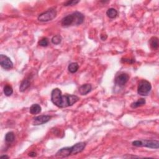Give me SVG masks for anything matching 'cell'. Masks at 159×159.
I'll return each mask as SVG.
<instances>
[{"instance_id": "e0dca14e", "label": "cell", "mask_w": 159, "mask_h": 159, "mask_svg": "<svg viewBox=\"0 0 159 159\" xmlns=\"http://www.w3.org/2000/svg\"><path fill=\"white\" fill-rule=\"evenodd\" d=\"M14 139H15V136L13 132H9L5 136V140L8 143H12L14 140Z\"/></svg>"}, {"instance_id": "52a82bcc", "label": "cell", "mask_w": 159, "mask_h": 159, "mask_svg": "<svg viewBox=\"0 0 159 159\" xmlns=\"http://www.w3.org/2000/svg\"><path fill=\"white\" fill-rule=\"evenodd\" d=\"M0 65L5 70H10L13 67V63L11 60L5 55H0Z\"/></svg>"}, {"instance_id": "4fadbf2b", "label": "cell", "mask_w": 159, "mask_h": 159, "mask_svg": "<svg viewBox=\"0 0 159 159\" xmlns=\"http://www.w3.org/2000/svg\"><path fill=\"white\" fill-rule=\"evenodd\" d=\"M42 108L38 104L32 105L30 108V113L32 114H38L41 112Z\"/></svg>"}, {"instance_id": "9a60e30c", "label": "cell", "mask_w": 159, "mask_h": 159, "mask_svg": "<svg viewBox=\"0 0 159 159\" xmlns=\"http://www.w3.org/2000/svg\"><path fill=\"white\" fill-rule=\"evenodd\" d=\"M79 68V65L76 62H73L70 64L68 66V70L69 72L71 73H76L78 70Z\"/></svg>"}, {"instance_id": "6da1fadb", "label": "cell", "mask_w": 159, "mask_h": 159, "mask_svg": "<svg viewBox=\"0 0 159 159\" xmlns=\"http://www.w3.org/2000/svg\"><path fill=\"white\" fill-rule=\"evenodd\" d=\"M79 100V98L76 95H62L59 88H55L51 92V101L58 108H64L71 106Z\"/></svg>"}, {"instance_id": "3957f363", "label": "cell", "mask_w": 159, "mask_h": 159, "mask_svg": "<svg viewBox=\"0 0 159 159\" xmlns=\"http://www.w3.org/2000/svg\"><path fill=\"white\" fill-rule=\"evenodd\" d=\"M132 146L135 147H145L150 149H158L159 148V142L157 140H140L132 142Z\"/></svg>"}, {"instance_id": "ffe728a7", "label": "cell", "mask_w": 159, "mask_h": 159, "mask_svg": "<svg viewBox=\"0 0 159 159\" xmlns=\"http://www.w3.org/2000/svg\"><path fill=\"white\" fill-rule=\"evenodd\" d=\"M39 45L42 47H47L49 45V40L47 38H44L40 39L39 42Z\"/></svg>"}, {"instance_id": "277c9868", "label": "cell", "mask_w": 159, "mask_h": 159, "mask_svg": "<svg viewBox=\"0 0 159 159\" xmlns=\"http://www.w3.org/2000/svg\"><path fill=\"white\" fill-rule=\"evenodd\" d=\"M152 89L150 83L146 80H140L138 87V93L139 95L147 96L149 95Z\"/></svg>"}, {"instance_id": "cb8c5ba5", "label": "cell", "mask_w": 159, "mask_h": 159, "mask_svg": "<svg viewBox=\"0 0 159 159\" xmlns=\"http://www.w3.org/2000/svg\"><path fill=\"white\" fill-rule=\"evenodd\" d=\"M1 158H9V157L7 156V155H1Z\"/></svg>"}, {"instance_id": "30bf717a", "label": "cell", "mask_w": 159, "mask_h": 159, "mask_svg": "<svg viewBox=\"0 0 159 159\" xmlns=\"http://www.w3.org/2000/svg\"><path fill=\"white\" fill-rule=\"evenodd\" d=\"M92 89L91 85L89 83L82 85L79 88V93L82 95H86L88 93H89Z\"/></svg>"}, {"instance_id": "ba28073f", "label": "cell", "mask_w": 159, "mask_h": 159, "mask_svg": "<svg viewBox=\"0 0 159 159\" xmlns=\"http://www.w3.org/2000/svg\"><path fill=\"white\" fill-rule=\"evenodd\" d=\"M51 119V116L49 115H40L39 116L35 117L33 119L32 124L34 125H42L49 122Z\"/></svg>"}, {"instance_id": "5b68a950", "label": "cell", "mask_w": 159, "mask_h": 159, "mask_svg": "<svg viewBox=\"0 0 159 159\" xmlns=\"http://www.w3.org/2000/svg\"><path fill=\"white\" fill-rule=\"evenodd\" d=\"M56 16V10L54 8H50L46 11L40 14L38 16V20L40 22H48L54 19Z\"/></svg>"}, {"instance_id": "7402d4cb", "label": "cell", "mask_w": 159, "mask_h": 159, "mask_svg": "<svg viewBox=\"0 0 159 159\" xmlns=\"http://www.w3.org/2000/svg\"><path fill=\"white\" fill-rule=\"evenodd\" d=\"M122 62L124 63H128V64H133V63L135 62V60L134 59H131V58H124V59H122L121 60Z\"/></svg>"}, {"instance_id": "8fae6325", "label": "cell", "mask_w": 159, "mask_h": 159, "mask_svg": "<svg viewBox=\"0 0 159 159\" xmlns=\"http://www.w3.org/2000/svg\"><path fill=\"white\" fill-rule=\"evenodd\" d=\"M31 85V82L29 79L25 78L21 82L19 87V91L21 92H24Z\"/></svg>"}, {"instance_id": "7a4b0ae2", "label": "cell", "mask_w": 159, "mask_h": 159, "mask_svg": "<svg viewBox=\"0 0 159 159\" xmlns=\"http://www.w3.org/2000/svg\"><path fill=\"white\" fill-rule=\"evenodd\" d=\"M85 19L84 15L80 12H75L64 17L62 19L61 24L64 27H69L71 25L82 24Z\"/></svg>"}, {"instance_id": "2e32d148", "label": "cell", "mask_w": 159, "mask_h": 159, "mask_svg": "<svg viewBox=\"0 0 159 159\" xmlns=\"http://www.w3.org/2000/svg\"><path fill=\"white\" fill-rule=\"evenodd\" d=\"M106 15L110 19H114L117 16V10L114 8H109L106 11Z\"/></svg>"}, {"instance_id": "ac0fdd59", "label": "cell", "mask_w": 159, "mask_h": 159, "mask_svg": "<svg viewBox=\"0 0 159 159\" xmlns=\"http://www.w3.org/2000/svg\"><path fill=\"white\" fill-rule=\"evenodd\" d=\"M4 93L6 97H10L13 93V89L11 86H10L9 85H6L4 87Z\"/></svg>"}, {"instance_id": "d6986e66", "label": "cell", "mask_w": 159, "mask_h": 159, "mask_svg": "<svg viewBox=\"0 0 159 159\" xmlns=\"http://www.w3.org/2000/svg\"><path fill=\"white\" fill-rule=\"evenodd\" d=\"M62 40V38L60 35H56L52 38L51 41L54 44H55V45H58V44H60L61 43Z\"/></svg>"}, {"instance_id": "8992f818", "label": "cell", "mask_w": 159, "mask_h": 159, "mask_svg": "<svg viewBox=\"0 0 159 159\" xmlns=\"http://www.w3.org/2000/svg\"><path fill=\"white\" fill-rule=\"evenodd\" d=\"M71 155H75L74 146L62 148L56 153L55 156L58 158L67 157Z\"/></svg>"}, {"instance_id": "603a6c76", "label": "cell", "mask_w": 159, "mask_h": 159, "mask_svg": "<svg viewBox=\"0 0 159 159\" xmlns=\"http://www.w3.org/2000/svg\"><path fill=\"white\" fill-rule=\"evenodd\" d=\"M29 155L30 157H36V155H37V154H36V152H30V153L29 154Z\"/></svg>"}, {"instance_id": "9c48e42d", "label": "cell", "mask_w": 159, "mask_h": 159, "mask_svg": "<svg viewBox=\"0 0 159 159\" xmlns=\"http://www.w3.org/2000/svg\"><path fill=\"white\" fill-rule=\"evenodd\" d=\"M129 79V76L127 74L123 73L116 76L115 79V83L119 87H123L128 82Z\"/></svg>"}, {"instance_id": "7c38bea8", "label": "cell", "mask_w": 159, "mask_h": 159, "mask_svg": "<svg viewBox=\"0 0 159 159\" xmlns=\"http://www.w3.org/2000/svg\"><path fill=\"white\" fill-rule=\"evenodd\" d=\"M149 45L152 49L157 50L158 48V39L157 37H152L149 40Z\"/></svg>"}, {"instance_id": "44dd1931", "label": "cell", "mask_w": 159, "mask_h": 159, "mask_svg": "<svg viewBox=\"0 0 159 159\" xmlns=\"http://www.w3.org/2000/svg\"><path fill=\"white\" fill-rule=\"evenodd\" d=\"M80 3V1H75V0H72V1H68L64 3L65 6H74L76 5L78 3Z\"/></svg>"}, {"instance_id": "5bb4252c", "label": "cell", "mask_w": 159, "mask_h": 159, "mask_svg": "<svg viewBox=\"0 0 159 159\" xmlns=\"http://www.w3.org/2000/svg\"><path fill=\"white\" fill-rule=\"evenodd\" d=\"M145 104H146V99L144 98H140V99H139L137 101L132 103L131 105V107L133 109H135L138 108V107L142 106Z\"/></svg>"}]
</instances>
